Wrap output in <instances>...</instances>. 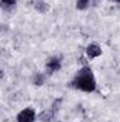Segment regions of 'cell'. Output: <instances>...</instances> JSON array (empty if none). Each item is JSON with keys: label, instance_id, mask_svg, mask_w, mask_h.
Listing matches in <instances>:
<instances>
[{"label": "cell", "instance_id": "1", "mask_svg": "<svg viewBox=\"0 0 120 122\" xmlns=\"http://www.w3.org/2000/svg\"><path fill=\"white\" fill-rule=\"evenodd\" d=\"M72 87L85 92H93L96 90V80L89 67H82L75 78L72 80Z\"/></svg>", "mask_w": 120, "mask_h": 122}, {"label": "cell", "instance_id": "2", "mask_svg": "<svg viewBox=\"0 0 120 122\" xmlns=\"http://www.w3.org/2000/svg\"><path fill=\"white\" fill-rule=\"evenodd\" d=\"M34 119H35V112H34V109H31V108L23 109V111L17 115V121L18 122H34Z\"/></svg>", "mask_w": 120, "mask_h": 122}, {"label": "cell", "instance_id": "3", "mask_svg": "<svg viewBox=\"0 0 120 122\" xmlns=\"http://www.w3.org/2000/svg\"><path fill=\"white\" fill-rule=\"evenodd\" d=\"M60 68H61V58L54 57V58H51V60L47 62V71H48L50 74H52V72H57Z\"/></svg>", "mask_w": 120, "mask_h": 122}, {"label": "cell", "instance_id": "4", "mask_svg": "<svg viewBox=\"0 0 120 122\" xmlns=\"http://www.w3.org/2000/svg\"><path fill=\"white\" fill-rule=\"evenodd\" d=\"M86 54H88L89 58H96V57H99L102 54V50H100V47L97 44H90L86 48Z\"/></svg>", "mask_w": 120, "mask_h": 122}, {"label": "cell", "instance_id": "5", "mask_svg": "<svg viewBox=\"0 0 120 122\" xmlns=\"http://www.w3.org/2000/svg\"><path fill=\"white\" fill-rule=\"evenodd\" d=\"M32 6H34L38 11H41V13H45V11H48V9H50V6H48L45 1H34Z\"/></svg>", "mask_w": 120, "mask_h": 122}, {"label": "cell", "instance_id": "6", "mask_svg": "<svg viewBox=\"0 0 120 122\" xmlns=\"http://www.w3.org/2000/svg\"><path fill=\"white\" fill-rule=\"evenodd\" d=\"M16 3H17V0H1V7L9 10V9H13L16 6Z\"/></svg>", "mask_w": 120, "mask_h": 122}, {"label": "cell", "instance_id": "7", "mask_svg": "<svg viewBox=\"0 0 120 122\" xmlns=\"http://www.w3.org/2000/svg\"><path fill=\"white\" fill-rule=\"evenodd\" d=\"M89 6V0H76V9L78 10H85Z\"/></svg>", "mask_w": 120, "mask_h": 122}, {"label": "cell", "instance_id": "8", "mask_svg": "<svg viewBox=\"0 0 120 122\" xmlns=\"http://www.w3.org/2000/svg\"><path fill=\"white\" fill-rule=\"evenodd\" d=\"M34 84H35V85H41V84H42V75H41V74H38V75L34 78Z\"/></svg>", "mask_w": 120, "mask_h": 122}, {"label": "cell", "instance_id": "9", "mask_svg": "<svg viewBox=\"0 0 120 122\" xmlns=\"http://www.w3.org/2000/svg\"><path fill=\"white\" fill-rule=\"evenodd\" d=\"M115 1H117V3H120V0H115Z\"/></svg>", "mask_w": 120, "mask_h": 122}]
</instances>
